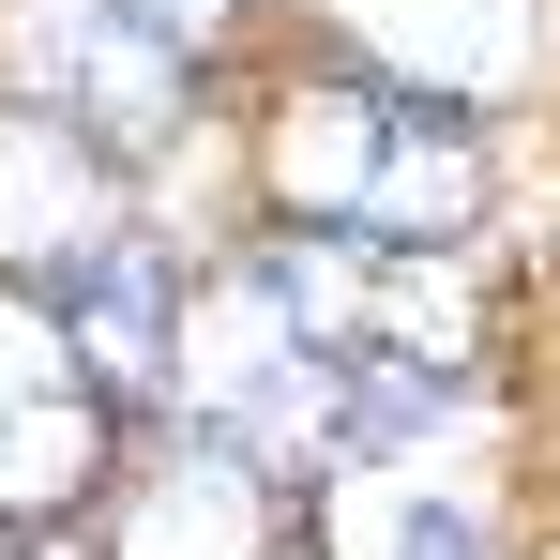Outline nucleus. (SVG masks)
I'll return each mask as SVG.
<instances>
[{
  "label": "nucleus",
  "instance_id": "1",
  "mask_svg": "<svg viewBox=\"0 0 560 560\" xmlns=\"http://www.w3.org/2000/svg\"><path fill=\"white\" fill-rule=\"evenodd\" d=\"M258 167H273V212L318 228V243L455 258L485 228V137H469V106H424L394 77H364V61L349 77H288Z\"/></svg>",
  "mask_w": 560,
  "mask_h": 560
},
{
  "label": "nucleus",
  "instance_id": "2",
  "mask_svg": "<svg viewBox=\"0 0 560 560\" xmlns=\"http://www.w3.org/2000/svg\"><path fill=\"white\" fill-rule=\"evenodd\" d=\"M0 106H46L106 167H152L197 137V46H167L137 0H0Z\"/></svg>",
  "mask_w": 560,
  "mask_h": 560
},
{
  "label": "nucleus",
  "instance_id": "3",
  "mask_svg": "<svg viewBox=\"0 0 560 560\" xmlns=\"http://www.w3.org/2000/svg\"><path fill=\"white\" fill-rule=\"evenodd\" d=\"M121 455V409L92 394L77 364V334H61V303L31 273H0V530H46V515H77Z\"/></svg>",
  "mask_w": 560,
  "mask_h": 560
},
{
  "label": "nucleus",
  "instance_id": "4",
  "mask_svg": "<svg viewBox=\"0 0 560 560\" xmlns=\"http://www.w3.org/2000/svg\"><path fill=\"white\" fill-rule=\"evenodd\" d=\"M77 515H92V560H288V485L197 424L106 455V485Z\"/></svg>",
  "mask_w": 560,
  "mask_h": 560
},
{
  "label": "nucleus",
  "instance_id": "5",
  "mask_svg": "<svg viewBox=\"0 0 560 560\" xmlns=\"http://www.w3.org/2000/svg\"><path fill=\"white\" fill-rule=\"evenodd\" d=\"M334 46L424 106H500L546 61V0H318Z\"/></svg>",
  "mask_w": 560,
  "mask_h": 560
},
{
  "label": "nucleus",
  "instance_id": "6",
  "mask_svg": "<svg viewBox=\"0 0 560 560\" xmlns=\"http://www.w3.org/2000/svg\"><path fill=\"white\" fill-rule=\"evenodd\" d=\"M46 303H61V334H77V364H92L106 409H152V394H167V303H183V258H167V243L106 228V243H77V258L46 273Z\"/></svg>",
  "mask_w": 560,
  "mask_h": 560
},
{
  "label": "nucleus",
  "instance_id": "7",
  "mask_svg": "<svg viewBox=\"0 0 560 560\" xmlns=\"http://www.w3.org/2000/svg\"><path fill=\"white\" fill-rule=\"evenodd\" d=\"M106 228H121V167H106L92 137H61L46 106H0V273L46 288Z\"/></svg>",
  "mask_w": 560,
  "mask_h": 560
},
{
  "label": "nucleus",
  "instance_id": "8",
  "mask_svg": "<svg viewBox=\"0 0 560 560\" xmlns=\"http://www.w3.org/2000/svg\"><path fill=\"white\" fill-rule=\"evenodd\" d=\"M303 560H485V515L424 455H334L318 515H303Z\"/></svg>",
  "mask_w": 560,
  "mask_h": 560
},
{
  "label": "nucleus",
  "instance_id": "9",
  "mask_svg": "<svg viewBox=\"0 0 560 560\" xmlns=\"http://www.w3.org/2000/svg\"><path fill=\"white\" fill-rule=\"evenodd\" d=\"M137 15H152V31H167V46H197V61H212V46H228V15H243V0H137Z\"/></svg>",
  "mask_w": 560,
  "mask_h": 560
}]
</instances>
